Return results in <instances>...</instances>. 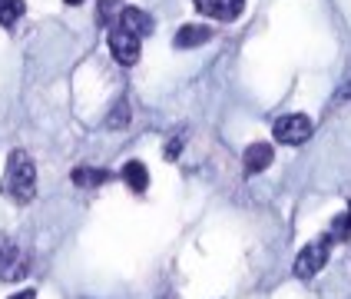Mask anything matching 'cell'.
I'll use <instances>...</instances> for the list:
<instances>
[{
    "label": "cell",
    "instance_id": "9",
    "mask_svg": "<svg viewBox=\"0 0 351 299\" xmlns=\"http://www.w3.org/2000/svg\"><path fill=\"white\" fill-rule=\"evenodd\" d=\"M209 37H213V30H209V27H202V23H186V27H179V34L173 37V43L179 47V50H189V47L206 43Z\"/></svg>",
    "mask_w": 351,
    "mask_h": 299
},
{
    "label": "cell",
    "instance_id": "4",
    "mask_svg": "<svg viewBox=\"0 0 351 299\" xmlns=\"http://www.w3.org/2000/svg\"><path fill=\"white\" fill-rule=\"evenodd\" d=\"M27 273H30L27 250H20L14 239L0 233V279H3V283H14V279H23Z\"/></svg>",
    "mask_w": 351,
    "mask_h": 299
},
{
    "label": "cell",
    "instance_id": "14",
    "mask_svg": "<svg viewBox=\"0 0 351 299\" xmlns=\"http://www.w3.org/2000/svg\"><path fill=\"white\" fill-rule=\"evenodd\" d=\"M119 10H123L119 0H103V3H99V20H103V23H117Z\"/></svg>",
    "mask_w": 351,
    "mask_h": 299
},
{
    "label": "cell",
    "instance_id": "13",
    "mask_svg": "<svg viewBox=\"0 0 351 299\" xmlns=\"http://www.w3.org/2000/svg\"><path fill=\"white\" fill-rule=\"evenodd\" d=\"M130 123V107H126V100H119L117 110L110 113V120H106V126H113V130H119V126H126Z\"/></svg>",
    "mask_w": 351,
    "mask_h": 299
},
{
    "label": "cell",
    "instance_id": "11",
    "mask_svg": "<svg viewBox=\"0 0 351 299\" xmlns=\"http://www.w3.org/2000/svg\"><path fill=\"white\" fill-rule=\"evenodd\" d=\"M106 179H110L106 170H93V166H80V170H73V183H77V186H86V190H90V186H103Z\"/></svg>",
    "mask_w": 351,
    "mask_h": 299
},
{
    "label": "cell",
    "instance_id": "5",
    "mask_svg": "<svg viewBox=\"0 0 351 299\" xmlns=\"http://www.w3.org/2000/svg\"><path fill=\"white\" fill-rule=\"evenodd\" d=\"M106 43H110L113 60L123 63V67H133L139 60V37L136 34H130V30H123V27H113L110 37H106Z\"/></svg>",
    "mask_w": 351,
    "mask_h": 299
},
{
    "label": "cell",
    "instance_id": "7",
    "mask_svg": "<svg viewBox=\"0 0 351 299\" xmlns=\"http://www.w3.org/2000/svg\"><path fill=\"white\" fill-rule=\"evenodd\" d=\"M193 3L199 14H206L213 20H235L245 7V0H193Z\"/></svg>",
    "mask_w": 351,
    "mask_h": 299
},
{
    "label": "cell",
    "instance_id": "15",
    "mask_svg": "<svg viewBox=\"0 0 351 299\" xmlns=\"http://www.w3.org/2000/svg\"><path fill=\"white\" fill-rule=\"evenodd\" d=\"M10 299H37V293H34V289H23V293H14Z\"/></svg>",
    "mask_w": 351,
    "mask_h": 299
},
{
    "label": "cell",
    "instance_id": "10",
    "mask_svg": "<svg viewBox=\"0 0 351 299\" xmlns=\"http://www.w3.org/2000/svg\"><path fill=\"white\" fill-rule=\"evenodd\" d=\"M123 179H126V186H130L133 193H143V190L149 186V173H146V166H143L139 159H130V163L123 166Z\"/></svg>",
    "mask_w": 351,
    "mask_h": 299
},
{
    "label": "cell",
    "instance_id": "17",
    "mask_svg": "<svg viewBox=\"0 0 351 299\" xmlns=\"http://www.w3.org/2000/svg\"><path fill=\"white\" fill-rule=\"evenodd\" d=\"M63 3H70V7H77V3H83V0H63Z\"/></svg>",
    "mask_w": 351,
    "mask_h": 299
},
{
    "label": "cell",
    "instance_id": "6",
    "mask_svg": "<svg viewBox=\"0 0 351 299\" xmlns=\"http://www.w3.org/2000/svg\"><path fill=\"white\" fill-rule=\"evenodd\" d=\"M117 27H123V30H130V34H136V37L143 40L153 34L156 23H153V17H149L146 10H139V7H123L117 17Z\"/></svg>",
    "mask_w": 351,
    "mask_h": 299
},
{
    "label": "cell",
    "instance_id": "19",
    "mask_svg": "<svg viewBox=\"0 0 351 299\" xmlns=\"http://www.w3.org/2000/svg\"><path fill=\"white\" fill-rule=\"evenodd\" d=\"M162 299H173V296H162Z\"/></svg>",
    "mask_w": 351,
    "mask_h": 299
},
{
    "label": "cell",
    "instance_id": "8",
    "mask_svg": "<svg viewBox=\"0 0 351 299\" xmlns=\"http://www.w3.org/2000/svg\"><path fill=\"white\" fill-rule=\"evenodd\" d=\"M275 159V150L269 143H252L249 150H245V157H242V166H245V173L252 177V173H262V170H269Z\"/></svg>",
    "mask_w": 351,
    "mask_h": 299
},
{
    "label": "cell",
    "instance_id": "1",
    "mask_svg": "<svg viewBox=\"0 0 351 299\" xmlns=\"http://www.w3.org/2000/svg\"><path fill=\"white\" fill-rule=\"evenodd\" d=\"M3 197L14 203H30L37 197V166L23 150H14L3 173Z\"/></svg>",
    "mask_w": 351,
    "mask_h": 299
},
{
    "label": "cell",
    "instance_id": "16",
    "mask_svg": "<svg viewBox=\"0 0 351 299\" xmlns=\"http://www.w3.org/2000/svg\"><path fill=\"white\" fill-rule=\"evenodd\" d=\"M341 100H351V80H348V87L341 90Z\"/></svg>",
    "mask_w": 351,
    "mask_h": 299
},
{
    "label": "cell",
    "instance_id": "3",
    "mask_svg": "<svg viewBox=\"0 0 351 299\" xmlns=\"http://www.w3.org/2000/svg\"><path fill=\"white\" fill-rule=\"evenodd\" d=\"M328 256H332V236H318L312 239L298 259H295V276L298 279H312L322 266H328Z\"/></svg>",
    "mask_w": 351,
    "mask_h": 299
},
{
    "label": "cell",
    "instance_id": "2",
    "mask_svg": "<svg viewBox=\"0 0 351 299\" xmlns=\"http://www.w3.org/2000/svg\"><path fill=\"white\" fill-rule=\"evenodd\" d=\"M315 133V123L305 113H285V117L275 120L272 126V137L278 143H285V146H302V143H308Z\"/></svg>",
    "mask_w": 351,
    "mask_h": 299
},
{
    "label": "cell",
    "instance_id": "18",
    "mask_svg": "<svg viewBox=\"0 0 351 299\" xmlns=\"http://www.w3.org/2000/svg\"><path fill=\"white\" fill-rule=\"evenodd\" d=\"M345 243H348V246H351V236H348V239H345Z\"/></svg>",
    "mask_w": 351,
    "mask_h": 299
},
{
    "label": "cell",
    "instance_id": "12",
    "mask_svg": "<svg viewBox=\"0 0 351 299\" xmlns=\"http://www.w3.org/2000/svg\"><path fill=\"white\" fill-rule=\"evenodd\" d=\"M23 17V0H0V27H14Z\"/></svg>",
    "mask_w": 351,
    "mask_h": 299
}]
</instances>
